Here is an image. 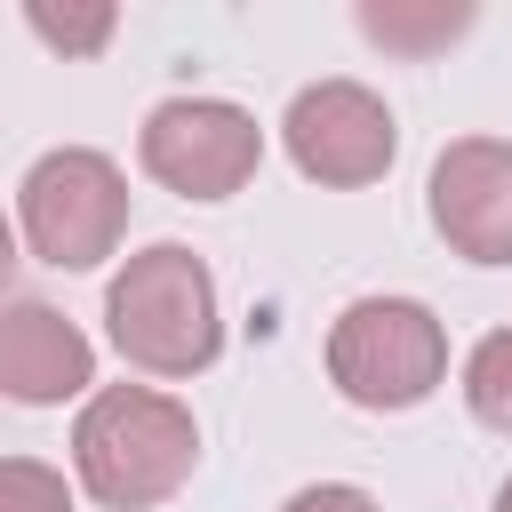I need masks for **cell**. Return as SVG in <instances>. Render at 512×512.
I'll use <instances>...</instances> for the list:
<instances>
[{"label": "cell", "instance_id": "cell-7", "mask_svg": "<svg viewBox=\"0 0 512 512\" xmlns=\"http://www.w3.org/2000/svg\"><path fill=\"white\" fill-rule=\"evenodd\" d=\"M432 232L464 264H512V144L504 136H456L432 160Z\"/></svg>", "mask_w": 512, "mask_h": 512}, {"label": "cell", "instance_id": "cell-9", "mask_svg": "<svg viewBox=\"0 0 512 512\" xmlns=\"http://www.w3.org/2000/svg\"><path fill=\"white\" fill-rule=\"evenodd\" d=\"M472 24V8H400V0H360V32L400 48V56H432L440 40H456Z\"/></svg>", "mask_w": 512, "mask_h": 512}, {"label": "cell", "instance_id": "cell-5", "mask_svg": "<svg viewBox=\"0 0 512 512\" xmlns=\"http://www.w3.org/2000/svg\"><path fill=\"white\" fill-rule=\"evenodd\" d=\"M136 160L152 184H168L184 200H232L264 160V128L224 96H168L144 112Z\"/></svg>", "mask_w": 512, "mask_h": 512}, {"label": "cell", "instance_id": "cell-4", "mask_svg": "<svg viewBox=\"0 0 512 512\" xmlns=\"http://www.w3.org/2000/svg\"><path fill=\"white\" fill-rule=\"evenodd\" d=\"M16 232H24V248L40 264L96 272L128 232V176L88 144L40 152L24 168V184H16Z\"/></svg>", "mask_w": 512, "mask_h": 512}, {"label": "cell", "instance_id": "cell-11", "mask_svg": "<svg viewBox=\"0 0 512 512\" xmlns=\"http://www.w3.org/2000/svg\"><path fill=\"white\" fill-rule=\"evenodd\" d=\"M24 24H32L48 48H64V56H96V48L112 40V8H104V0H96V8H48V0H32Z\"/></svg>", "mask_w": 512, "mask_h": 512}, {"label": "cell", "instance_id": "cell-6", "mask_svg": "<svg viewBox=\"0 0 512 512\" xmlns=\"http://www.w3.org/2000/svg\"><path fill=\"white\" fill-rule=\"evenodd\" d=\"M280 136H288V160L312 184H336V192L376 184L392 168V152H400V128H392L384 96L360 88V80H312V88H296Z\"/></svg>", "mask_w": 512, "mask_h": 512}, {"label": "cell", "instance_id": "cell-3", "mask_svg": "<svg viewBox=\"0 0 512 512\" xmlns=\"http://www.w3.org/2000/svg\"><path fill=\"white\" fill-rule=\"evenodd\" d=\"M328 376L352 408H416L448 376V328L416 296H352L328 328Z\"/></svg>", "mask_w": 512, "mask_h": 512}, {"label": "cell", "instance_id": "cell-10", "mask_svg": "<svg viewBox=\"0 0 512 512\" xmlns=\"http://www.w3.org/2000/svg\"><path fill=\"white\" fill-rule=\"evenodd\" d=\"M464 400H472V416H480L488 432H512V328H496V336L472 344V360H464Z\"/></svg>", "mask_w": 512, "mask_h": 512}, {"label": "cell", "instance_id": "cell-12", "mask_svg": "<svg viewBox=\"0 0 512 512\" xmlns=\"http://www.w3.org/2000/svg\"><path fill=\"white\" fill-rule=\"evenodd\" d=\"M0 512H72V488H64V472H48L32 456H8L0 464Z\"/></svg>", "mask_w": 512, "mask_h": 512}, {"label": "cell", "instance_id": "cell-2", "mask_svg": "<svg viewBox=\"0 0 512 512\" xmlns=\"http://www.w3.org/2000/svg\"><path fill=\"white\" fill-rule=\"evenodd\" d=\"M104 328L120 344L128 368L144 376H200L224 352V312H216V280L184 240H152L136 248L112 288H104Z\"/></svg>", "mask_w": 512, "mask_h": 512}, {"label": "cell", "instance_id": "cell-13", "mask_svg": "<svg viewBox=\"0 0 512 512\" xmlns=\"http://www.w3.org/2000/svg\"><path fill=\"white\" fill-rule=\"evenodd\" d=\"M280 512H384L368 488H352V480H320V488H296Z\"/></svg>", "mask_w": 512, "mask_h": 512}, {"label": "cell", "instance_id": "cell-1", "mask_svg": "<svg viewBox=\"0 0 512 512\" xmlns=\"http://www.w3.org/2000/svg\"><path fill=\"white\" fill-rule=\"evenodd\" d=\"M72 464H80V488L112 512H152L168 504L192 464H200V424L184 400L168 392H144V384H104L80 424H72Z\"/></svg>", "mask_w": 512, "mask_h": 512}, {"label": "cell", "instance_id": "cell-8", "mask_svg": "<svg viewBox=\"0 0 512 512\" xmlns=\"http://www.w3.org/2000/svg\"><path fill=\"white\" fill-rule=\"evenodd\" d=\"M88 384H96L88 336L40 296H8V312H0V392L16 408H56Z\"/></svg>", "mask_w": 512, "mask_h": 512}, {"label": "cell", "instance_id": "cell-14", "mask_svg": "<svg viewBox=\"0 0 512 512\" xmlns=\"http://www.w3.org/2000/svg\"><path fill=\"white\" fill-rule=\"evenodd\" d=\"M496 512H512V480H504V488H496Z\"/></svg>", "mask_w": 512, "mask_h": 512}]
</instances>
